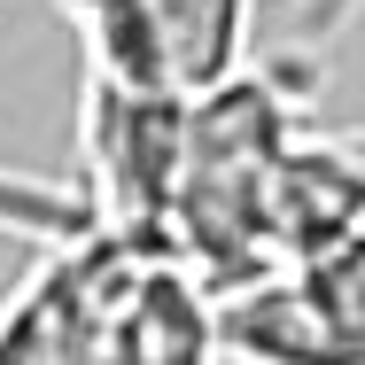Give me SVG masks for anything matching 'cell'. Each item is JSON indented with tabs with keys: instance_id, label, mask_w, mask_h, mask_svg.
<instances>
[{
	"instance_id": "cell-1",
	"label": "cell",
	"mask_w": 365,
	"mask_h": 365,
	"mask_svg": "<svg viewBox=\"0 0 365 365\" xmlns=\"http://www.w3.org/2000/svg\"><path fill=\"white\" fill-rule=\"evenodd\" d=\"M187 125H195L187 93L117 86V78L86 71L78 187H86L93 218L109 233H133L140 249H171V202H179V171H187Z\"/></svg>"
},
{
	"instance_id": "cell-2",
	"label": "cell",
	"mask_w": 365,
	"mask_h": 365,
	"mask_svg": "<svg viewBox=\"0 0 365 365\" xmlns=\"http://www.w3.org/2000/svg\"><path fill=\"white\" fill-rule=\"evenodd\" d=\"M148 257L133 233H78L55 241L39 257V272L0 303V365H109V334L133 280L148 272Z\"/></svg>"
},
{
	"instance_id": "cell-3",
	"label": "cell",
	"mask_w": 365,
	"mask_h": 365,
	"mask_svg": "<svg viewBox=\"0 0 365 365\" xmlns=\"http://www.w3.org/2000/svg\"><path fill=\"white\" fill-rule=\"evenodd\" d=\"M358 225H365V148L358 140H303L295 133L288 155L272 163V187H264L272 257L303 264V257L350 241Z\"/></svg>"
},
{
	"instance_id": "cell-4",
	"label": "cell",
	"mask_w": 365,
	"mask_h": 365,
	"mask_svg": "<svg viewBox=\"0 0 365 365\" xmlns=\"http://www.w3.org/2000/svg\"><path fill=\"white\" fill-rule=\"evenodd\" d=\"M225 327H218V288L187 264V257H148L133 280L117 334H109V365H218Z\"/></svg>"
},
{
	"instance_id": "cell-5",
	"label": "cell",
	"mask_w": 365,
	"mask_h": 365,
	"mask_svg": "<svg viewBox=\"0 0 365 365\" xmlns=\"http://www.w3.org/2000/svg\"><path fill=\"white\" fill-rule=\"evenodd\" d=\"M249 8L257 0H148V31H155L171 93L202 101L249 71Z\"/></svg>"
},
{
	"instance_id": "cell-6",
	"label": "cell",
	"mask_w": 365,
	"mask_h": 365,
	"mask_svg": "<svg viewBox=\"0 0 365 365\" xmlns=\"http://www.w3.org/2000/svg\"><path fill=\"white\" fill-rule=\"evenodd\" d=\"M358 8L365 0H303V8H295V55L280 63V78H288V86H311V63H327V47L358 24Z\"/></svg>"
},
{
	"instance_id": "cell-7",
	"label": "cell",
	"mask_w": 365,
	"mask_h": 365,
	"mask_svg": "<svg viewBox=\"0 0 365 365\" xmlns=\"http://www.w3.org/2000/svg\"><path fill=\"white\" fill-rule=\"evenodd\" d=\"M358 148H365V133H358Z\"/></svg>"
}]
</instances>
